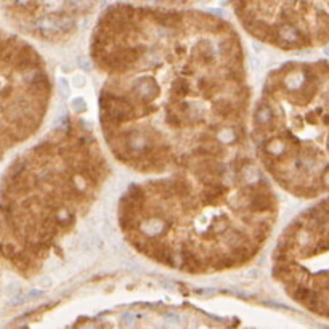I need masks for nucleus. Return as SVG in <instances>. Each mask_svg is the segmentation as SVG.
Segmentation results:
<instances>
[{"instance_id":"3","label":"nucleus","mask_w":329,"mask_h":329,"mask_svg":"<svg viewBox=\"0 0 329 329\" xmlns=\"http://www.w3.org/2000/svg\"><path fill=\"white\" fill-rule=\"evenodd\" d=\"M111 175L98 137L69 119L24 151L2 178L3 255L35 273L98 199Z\"/></svg>"},{"instance_id":"7","label":"nucleus","mask_w":329,"mask_h":329,"mask_svg":"<svg viewBox=\"0 0 329 329\" xmlns=\"http://www.w3.org/2000/svg\"><path fill=\"white\" fill-rule=\"evenodd\" d=\"M241 26L254 39L281 50L329 42V2H233Z\"/></svg>"},{"instance_id":"1","label":"nucleus","mask_w":329,"mask_h":329,"mask_svg":"<svg viewBox=\"0 0 329 329\" xmlns=\"http://www.w3.org/2000/svg\"><path fill=\"white\" fill-rule=\"evenodd\" d=\"M103 140L140 173L241 157L251 89L227 19L201 10L119 3L96 21Z\"/></svg>"},{"instance_id":"2","label":"nucleus","mask_w":329,"mask_h":329,"mask_svg":"<svg viewBox=\"0 0 329 329\" xmlns=\"http://www.w3.org/2000/svg\"><path fill=\"white\" fill-rule=\"evenodd\" d=\"M278 215V194L243 156L135 183L117 205L127 243L148 260L187 275L249 264Z\"/></svg>"},{"instance_id":"6","label":"nucleus","mask_w":329,"mask_h":329,"mask_svg":"<svg viewBox=\"0 0 329 329\" xmlns=\"http://www.w3.org/2000/svg\"><path fill=\"white\" fill-rule=\"evenodd\" d=\"M271 271L292 300L329 316V198L284 228Z\"/></svg>"},{"instance_id":"4","label":"nucleus","mask_w":329,"mask_h":329,"mask_svg":"<svg viewBox=\"0 0 329 329\" xmlns=\"http://www.w3.org/2000/svg\"><path fill=\"white\" fill-rule=\"evenodd\" d=\"M257 161L297 198L329 193V63L292 61L266 76L251 124Z\"/></svg>"},{"instance_id":"5","label":"nucleus","mask_w":329,"mask_h":329,"mask_svg":"<svg viewBox=\"0 0 329 329\" xmlns=\"http://www.w3.org/2000/svg\"><path fill=\"white\" fill-rule=\"evenodd\" d=\"M50 98V73L39 51L0 29V159L39 130Z\"/></svg>"}]
</instances>
